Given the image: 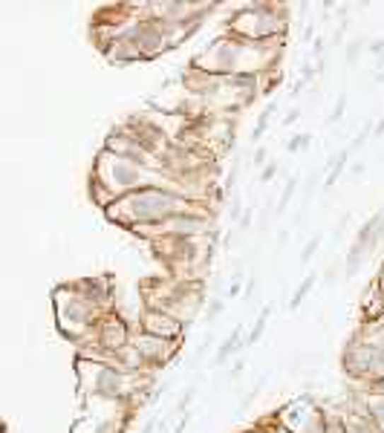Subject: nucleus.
Masks as SVG:
<instances>
[{
	"label": "nucleus",
	"mask_w": 384,
	"mask_h": 433,
	"mask_svg": "<svg viewBox=\"0 0 384 433\" xmlns=\"http://www.w3.org/2000/svg\"><path fill=\"white\" fill-rule=\"evenodd\" d=\"M185 327H188V323H182L177 315H170V312H165V309H156V306L145 309V315H142V333L156 335V338L180 341V335H182Z\"/></svg>",
	"instance_id": "423d86ee"
},
{
	"label": "nucleus",
	"mask_w": 384,
	"mask_h": 433,
	"mask_svg": "<svg viewBox=\"0 0 384 433\" xmlns=\"http://www.w3.org/2000/svg\"><path fill=\"white\" fill-rule=\"evenodd\" d=\"M277 173V162H269L266 168H263V173H260V179H263V183H269V179Z\"/></svg>",
	"instance_id": "6ab92c4d"
},
{
	"label": "nucleus",
	"mask_w": 384,
	"mask_h": 433,
	"mask_svg": "<svg viewBox=\"0 0 384 433\" xmlns=\"http://www.w3.org/2000/svg\"><path fill=\"white\" fill-rule=\"evenodd\" d=\"M364 416L373 419V422L384 430V393H373V396H367V402H364Z\"/></svg>",
	"instance_id": "1a4fd4ad"
},
{
	"label": "nucleus",
	"mask_w": 384,
	"mask_h": 433,
	"mask_svg": "<svg viewBox=\"0 0 384 433\" xmlns=\"http://www.w3.org/2000/svg\"><path fill=\"white\" fill-rule=\"evenodd\" d=\"M191 200L177 194L170 185H148V188H139L133 194L119 197L113 205H107V216L113 223L122 226H139V229H153L168 223L170 216L185 214L191 211Z\"/></svg>",
	"instance_id": "f257e3e1"
},
{
	"label": "nucleus",
	"mask_w": 384,
	"mask_h": 433,
	"mask_svg": "<svg viewBox=\"0 0 384 433\" xmlns=\"http://www.w3.org/2000/svg\"><path fill=\"white\" fill-rule=\"evenodd\" d=\"M78 370L87 393L98 396V399H124L130 390V373L122 367H110L104 361H81Z\"/></svg>",
	"instance_id": "39448f33"
},
{
	"label": "nucleus",
	"mask_w": 384,
	"mask_h": 433,
	"mask_svg": "<svg viewBox=\"0 0 384 433\" xmlns=\"http://www.w3.org/2000/svg\"><path fill=\"white\" fill-rule=\"evenodd\" d=\"M55 312L64 335L69 338H81L95 327V304L87 301L78 289H55Z\"/></svg>",
	"instance_id": "20e7f679"
},
{
	"label": "nucleus",
	"mask_w": 384,
	"mask_h": 433,
	"mask_svg": "<svg viewBox=\"0 0 384 433\" xmlns=\"http://www.w3.org/2000/svg\"><path fill=\"white\" fill-rule=\"evenodd\" d=\"M272 113H274V104H269L266 110L260 113V119H257V125H255V133H252V142H255V144H260V139H263V133H266V127H269V122H272Z\"/></svg>",
	"instance_id": "f8f14e48"
},
{
	"label": "nucleus",
	"mask_w": 384,
	"mask_h": 433,
	"mask_svg": "<svg viewBox=\"0 0 384 433\" xmlns=\"http://www.w3.org/2000/svg\"><path fill=\"white\" fill-rule=\"evenodd\" d=\"M370 55H376V61H378V67H384V38H378V41H373L370 47Z\"/></svg>",
	"instance_id": "f3484780"
},
{
	"label": "nucleus",
	"mask_w": 384,
	"mask_h": 433,
	"mask_svg": "<svg viewBox=\"0 0 384 433\" xmlns=\"http://www.w3.org/2000/svg\"><path fill=\"white\" fill-rule=\"evenodd\" d=\"M344 110H347V96H338V101H335V107H332V113H330L327 125H335V122H341V119H344Z\"/></svg>",
	"instance_id": "dca6fc26"
},
{
	"label": "nucleus",
	"mask_w": 384,
	"mask_h": 433,
	"mask_svg": "<svg viewBox=\"0 0 384 433\" xmlns=\"http://www.w3.org/2000/svg\"><path fill=\"white\" fill-rule=\"evenodd\" d=\"M223 306H226V304H223L220 298H217V301H211V309H208V321H211V318H217V315L223 312Z\"/></svg>",
	"instance_id": "aec40b11"
},
{
	"label": "nucleus",
	"mask_w": 384,
	"mask_h": 433,
	"mask_svg": "<svg viewBox=\"0 0 384 433\" xmlns=\"http://www.w3.org/2000/svg\"><path fill=\"white\" fill-rule=\"evenodd\" d=\"M240 338H243V323H240V327L223 341V347H220V352H217V364H226V361H228V355L231 352H237L243 344H240Z\"/></svg>",
	"instance_id": "9d476101"
},
{
	"label": "nucleus",
	"mask_w": 384,
	"mask_h": 433,
	"mask_svg": "<svg viewBox=\"0 0 384 433\" xmlns=\"http://www.w3.org/2000/svg\"><path fill=\"white\" fill-rule=\"evenodd\" d=\"M321 52H324V38H318L315 47H312V55H315V58H321Z\"/></svg>",
	"instance_id": "393cba45"
},
{
	"label": "nucleus",
	"mask_w": 384,
	"mask_h": 433,
	"mask_svg": "<svg viewBox=\"0 0 384 433\" xmlns=\"http://www.w3.org/2000/svg\"><path fill=\"white\" fill-rule=\"evenodd\" d=\"M269 315H272V306H266V309L260 312V318H257V323H255V330L249 333V338H246V344H243V347H255V344L260 341V335H263V330H266V323H269Z\"/></svg>",
	"instance_id": "9b49d317"
},
{
	"label": "nucleus",
	"mask_w": 384,
	"mask_h": 433,
	"mask_svg": "<svg viewBox=\"0 0 384 433\" xmlns=\"http://www.w3.org/2000/svg\"><path fill=\"white\" fill-rule=\"evenodd\" d=\"M191 399H194V390H188V393L182 396V402H180V410H185V408L191 405Z\"/></svg>",
	"instance_id": "b1692460"
},
{
	"label": "nucleus",
	"mask_w": 384,
	"mask_h": 433,
	"mask_svg": "<svg viewBox=\"0 0 384 433\" xmlns=\"http://www.w3.org/2000/svg\"><path fill=\"white\" fill-rule=\"evenodd\" d=\"M359 52H361V41H356V44L350 47V52H347V58H350V61H356V58H359Z\"/></svg>",
	"instance_id": "5701e85b"
},
{
	"label": "nucleus",
	"mask_w": 384,
	"mask_h": 433,
	"mask_svg": "<svg viewBox=\"0 0 384 433\" xmlns=\"http://www.w3.org/2000/svg\"><path fill=\"white\" fill-rule=\"evenodd\" d=\"M133 347L142 352V358L148 361V367H162L168 361L177 355L180 344L177 341H168V338H156V335H148V333H139L133 338Z\"/></svg>",
	"instance_id": "0eeeda50"
},
{
	"label": "nucleus",
	"mask_w": 384,
	"mask_h": 433,
	"mask_svg": "<svg viewBox=\"0 0 384 433\" xmlns=\"http://www.w3.org/2000/svg\"><path fill=\"white\" fill-rule=\"evenodd\" d=\"M162 176V171H153V168H145L133 159H124V156H116L110 151H104L95 156V165H93V176L90 183H98L101 188H107L113 194V200L124 197V194H133L139 188H148V185H159L156 179Z\"/></svg>",
	"instance_id": "7ed1b4c3"
},
{
	"label": "nucleus",
	"mask_w": 384,
	"mask_h": 433,
	"mask_svg": "<svg viewBox=\"0 0 384 433\" xmlns=\"http://www.w3.org/2000/svg\"><path fill=\"white\" fill-rule=\"evenodd\" d=\"M312 286H315V275H306V277H303V283L295 289L292 301H289V306H292V309H298V306H301V301L309 295V289H312Z\"/></svg>",
	"instance_id": "ddd939ff"
},
{
	"label": "nucleus",
	"mask_w": 384,
	"mask_h": 433,
	"mask_svg": "<svg viewBox=\"0 0 384 433\" xmlns=\"http://www.w3.org/2000/svg\"><path fill=\"white\" fill-rule=\"evenodd\" d=\"M266 156H269V151L263 148V144H257V151H255V165H263V162H266Z\"/></svg>",
	"instance_id": "4be33fe9"
},
{
	"label": "nucleus",
	"mask_w": 384,
	"mask_h": 433,
	"mask_svg": "<svg viewBox=\"0 0 384 433\" xmlns=\"http://www.w3.org/2000/svg\"><path fill=\"white\" fill-rule=\"evenodd\" d=\"M153 427H156V419H151V422L142 427V433H153Z\"/></svg>",
	"instance_id": "a878e982"
},
{
	"label": "nucleus",
	"mask_w": 384,
	"mask_h": 433,
	"mask_svg": "<svg viewBox=\"0 0 384 433\" xmlns=\"http://www.w3.org/2000/svg\"><path fill=\"white\" fill-rule=\"evenodd\" d=\"M295 188H298V176H289V179H286V188H284V194H281V202H277V214H284V211H286V205H289Z\"/></svg>",
	"instance_id": "2eb2a0df"
},
{
	"label": "nucleus",
	"mask_w": 384,
	"mask_h": 433,
	"mask_svg": "<svg viewBox=\"0 0 384 433\" xmlns=\"http://www.w3.org/2000/svg\"><path fill=\"white\" fill-rule=\"evenodd\" d=\"M289 6H274V4H249L240 6L226 29L231 38L249 41V44H277L286 38V26H289Z\"/></svg>",
	"instance_id": "f03ea898"
},
{
	"label": "nucleus",
	"mask_w": 384,
	"mask_h": 433,
	"mask_svg": "<svg viewBox=\"0 0 384 433\" xmlns=\"http://www.w3.org/2000/svg\"><path fill=\"white\" fill-rule=\"evenodd\" d=\"M373 133H376V136H384V119H381V122L373 127Z\"/></svg>",
	"instance_id": "bb28decb"
},
{
	"label": "nucleus",
	"mask_w": 384,
	"mask_h": 433,
	"mask_svg": "<svg viewBox=\"0 0 384 433\" xmlns=\"http://www.w3.org/2000/svg\"><path fill=\"white\" fill-rule=\"evenodd\" d=\"M104 55H107V61H113V64H119V67H124V64H139V61H145L142 58V52H139V47L133 44V38L122 29L116 38L101 50Z\"/></svg>",
	"instance_id": "6e6552de"
},
{
	"label": "nucleus",
	"mask_w": 384,
	"mask_h": 433,
	"mask_svg": "<svg viewBox=\"0 0 384 433\" xmlns=\"http://www.w3.org/2000/svg\"><path fill=\"white\" fill-rule=\"evenodd\" d=\"M309 144H312V133H295V136L286 142V151H289V154L309 151Z\"/></svg>",
	"instance_id": "4468645a"
},
{
	"label": "nucleus",
	"mask_w": 384,
	"mask_h": 433,
	"mask_svg": "<svg viewBox=\"0 0 384 433\" xmlns=\"http://www.w3.org/2000/svg\"><path fill=\"white\" fill-rule=\"evenodd\" d=\"M318 246H321V237H312V240H309V246L303 248L301 260H303V263H309V260H312V255H315V251H318Z\"/></svg>",
	"instance_id": "a211bd4d"
},
{
	"label": "nucleus",
	"mask_w": 384,
	"mask_h": 433,
	"mask_svg": "<svg viewBox=\"0 0 384 433\" xmlns=\"http://www.w3.org/2000/svg\"><path fill=\"white\" fill-rule=\"evenodd\" d=\"M298 119H301V110H298V107H292V110H289V113H286V119H284V125H286V127H289V125H295V122H298Z\"/></svg>",
	"instance_id": "412c9836"
}]
</instances>
